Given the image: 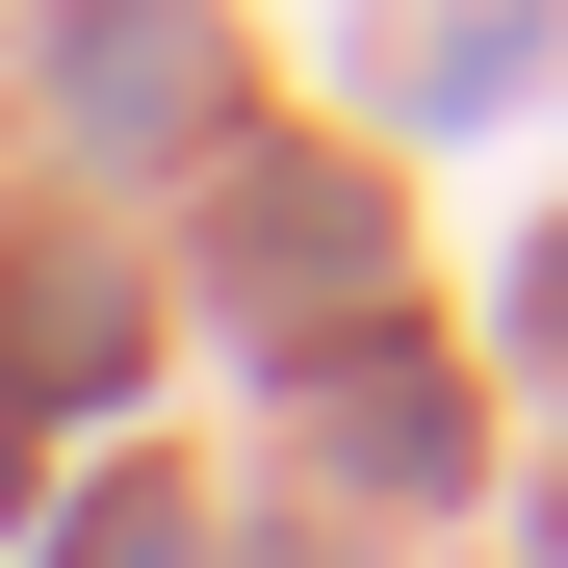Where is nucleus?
I'll return each instance as SVG.
<instances>
[]
</instances>
